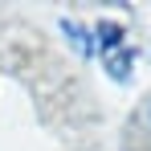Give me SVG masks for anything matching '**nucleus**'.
Segmentation results:
<instances>
[{"label":"nucleus","mask_w":151,"mask_h":151,"mask_svg":"<svg viewBox=\"0 0 151 151\" xmlns=\"http://www.w3.org/2000/svg\"><path fill=\"white\" fill-rule=\"evenodd\" d=\"M106 70H110V78L123 82V78L135 70V49L127 45V49H119V53H106Z\"/></svg>","instance_id":"nucleus-1"}]
</instances>
